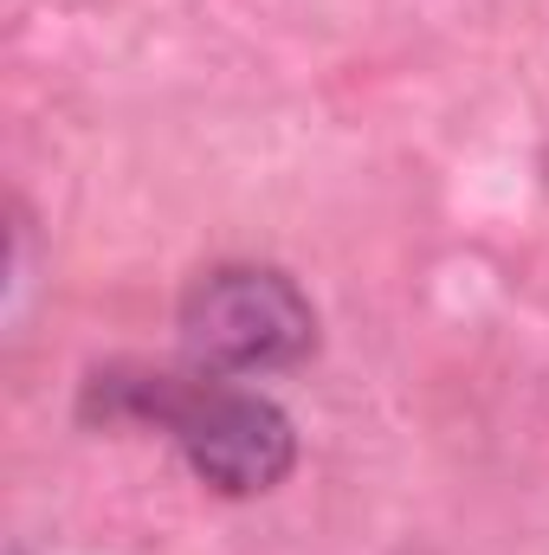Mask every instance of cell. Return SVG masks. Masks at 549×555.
Here are the masks:
<instances>
[{"mask_svg": "<svg viewBox=\"0 0 549 555\" xmlns=\"http://www.w3.org/2000/svg\"><path fill=\"white\" fill-rule=\"evenodd\" d=\"M98 395L111 414L155 420L188 452L194 478L227 498H259L284 485L297 459V433L266 395L227 388V382H175V375H98Z\"/></svg>", "mask_w": 549, "mask_h": 555, "instance_id": "obj_1", "label": "cell"}, {"mask_svg": "<svg viewBox=\"0 0 549 555\" xmlns=\"http://www.w3.org/2000/svg\"><path fill=\"white\" fill-rule=\"evenodd\" d=\"M181 343L207 375H266L317 349V310L272 266H214L181 297Z\"/></svg>", "mask_w": 549, "mask_h": 555, "instance_id": "obj_2", "label": "cell"}]
</instances>
